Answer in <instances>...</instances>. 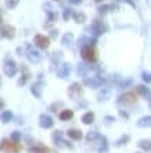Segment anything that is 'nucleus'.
I'll list each match as a JSON object with an SVG mask.
<instances>
[{
    "mask_svg": "<svg viewBox=\"0 0 151 153\" xmlns=\"http://www.w3.org/2000/svg\"><path fill=\"white\" fill-rule=\"evenodd\" d=\"M129 141V137H127V135H125V137H122L119 139V141L116 142V146H121V145H125V143H126V142Z\"/></svg>",
    "mask_w": 151,
    "mask_h": 153,
    "instance_id": "32",
    "label": "nucleus"
},
{
    "mask_svg": "<svg viewBox=\"0 0 151 153\" xmlns=\"http://www.w3.org/2000/svg\"><path fill=\"white\" fill-rule=\"evenodd\" d=\"M82 86H80L78 82H75V84H72L69 88H68V96L71 97V99H74V100H76L78 97L82 95Z\"/></svg>",
    "mask_w": 151,
    "mask_h": 153,
    "instance_id": "5",
    "label": "nucleus"
},
{
    "mask_svg": "<svg viewBox=\"0 0 151 153\" xmlns=\"http://www.w3.org/2000/svg\"><path fill=\"white\" fill-rule=\"evenodd\" d=\"M74 17H75L76 22H85V21H86V16H85L83 13H75Z\"/></svg>",
    "mask_w": 151,
    "mask_h": 153,
    "instance_id": "26",
    "label": "nucleus"
},
{
    "mask_svg": "<svg viewBox=\"0 0 151 153\" xmlns=\"http://www.w3.org/2000/svg\"><path fill=\"white\" fill-rule=\"evenodd\" d=\"M0 24H1V18H0Z\"/></svg>",
    "mask_w": 151,
    "mask_h": 153,
    "instance_id": "41",
    "label": "nucleus"
},
{
    "mask_svg": "<svg viewBox=\"0 0 151 153\" xmlns=\"http://www.w3.org/2000/svg\"><path fill=\"white\" fill-rule=\"evenodd\" d=\"M72 39H74V35H72V33H67V35L63 38V43L64 45H69L72 42Z\"/></svg>",
    "mask_w": 151,
    "mask_h": 153,
    "instance_id": "28",
    "label": "nucleus"
},
{
    "mask_svg": "<svg viewBox=\"0 0 151 153\" xmlns=\"http://www.w3.org/2000/svg\"><path fill=\"white\" fill-rule=\"evenodd\" d=\"M4 107V102L1 100V97H0V111H1V109Z\"/></svg>",
    "mask_w": 151,
    "mask_h": 153,
    "instance_id": "38",
    "label": "nucleus"
},
{
    "mask_svg": "<svg viewBox=\"0 0 151 153\" xmlns=\"http://www.w3.org/2000/svg\"><path fill=\"white\" fill-rule=\"evenodd\" d=\"M137 145H139V148L141 150H144V152H150L151 150V141H148V139H143V141H140Z\"/></svg>",
    "mask_w": 151,
    "mask_h": 153,
    "instance_id": "23",
    "label": "nucleus"
},
{
    "mask_svg": "<svg viewBox=\"0 0 151 153\" xmlns=\"http://www.w3.org/2000/svg\"><path fill=\"white\" fill-rule=\"evenodd\" d=\"M137 93H140L141 96H150V89L147 88V86H144V85H140V86H137Z\"/></svg>",
    "mask_w": 151,
    "mask_h": 153,
    "instance_id": "25",
    "label": "nucleus"
},
{
    "mask_svg": "<svg viewBox=\"0 0 151 153\" xmlns=\"http://www.w3.org/2000/svg\"><path fill=\"white\" fill-rule=\"evenodd\" d=\"M110 91H101V92L99 93V100H107L108 97H110Z\"/></svg>",
    "mask_w": 151,
    "mask_h": 153,
    "instance_id": "27",
    "label": "nucleus"
},
{
    "mask_svg": "<svg viewBox=\"0 0 151 153\" xmlns=\"http://www.w3.org/2000/svg\"><path fill=\"white\" fill-rule=\"evenodd\" d=\"M71 17V10H65L64 11V20H68Z\"/></svg>",
    "mask_w": 151,
    "mask_h": 153,
    "instance_id": "36",
    "label": "nucleus"
},
{
    "mask_svg": "<svg viewBox=\"0 0 151 153\" xmlns=\"http://www.w3.org/2000/svg\"><path fill=\"white\" fill-rule=\"evenodd\" d=\"M94 121V113H91V111H88V113H85L82 116V123L83 124H91Z\"/></svg>",
    "mask_w": 151,
    "mask_h": 153,
    "instance_id": "20",
    "label": "nucleus"
},
{
    "mask_svg": "<svg viewBox=\"0 0 151 153\" xmlns=\"http://www.w3.org/2000/svg\"><path fill=\"white\" fill-rule=\"evenodd\" d=\"M119 100L122 102L123 105H135L137 102V95L135 92H126L119 97Z\"/></svg>",
    "mask_w": 151,
    "mask_h": 153,
    "instance_id": "7",
    "label": "nucleus"
},
{
    "mask_svg": "<svg viewBox=\"0 0 151 153\" xmlns=\"http://www.w3.org/2000/svg\"><path fill=\"white\" fill-rule=\"evenodd\" d=\"M104 31V27L101 25L100 21H96L94 24L91 25V32H94V35H100V33H103Z\"/></svg>",
    "mask_w": 151,
    "mask_h": 153,
    "instance_id": "21",
    "label": "nucleus"
},
{
    "mask_svg": "<svg viewBox=\"0 0 151 153\" xmlns=\"http://www.w3.org/2000/svg\"><path fill=\"white\" fill-rule=\"evenodd\" d=\"M69 74H71V64H67V63H64V64H61L58 68H57V75H58V78H68L69 76Z\"/></svg>",
    "mask_w": 151,
    "mask_h": 153,
    "instance_id": "9",
    "label": "nucleus"
},
{
    "mask_svg": "<svg viewBox=\"0 0 151 153\" xmlns=\"http://www.w3.org/2000/svg\"><path fill=\"white\" fill-rule=\"evenodd\" d=\"M33 40H35L36 46H39L42 49H47L49 45H50V39L47 36H44V35H36Z\"/></svg>",
    "mask_w": 151,
    "mask_h": 153,
    "instance_id": "11",
    "label": "nucleus"
},
{
    "mask_svg": "<svg viewBox=\"0 0 151 153\" xmlns=\"http://www.w3.org/2000/svg\"><path fill=\"white\" fill-rule=\"evenodd\" d=\"M80 54H82V57H83L85 60H88V61H96L97 60L96 50H94V48H91L90 45H89V46H83L82 50H80Z\"/></svg>",
    "mask_w": 151,
    "mask_h": 153,
    "instance_id": "2",
    "label": "nucleus"
},
{
    "mask_svg": "<svg viewBox=\"0 0 151 153\" xmlns=\"http://www.w3.org/2000/svg\"><path fill=\"white\" fill-rule=\"evenodd\" d=\"M20 138H21V132H20V131H14V132L11 134V141L18 142V141H20Z\"/></svg>",
    "mask_w": 151,
    "mask_h": 153,
    "instance_id": "31",
    "label": "nucleus"
},
{
    "mask_svg": "<svg viewBox=\"0 0 151 153\" xmlns=\"http://www.w3.org/2000/svg\"><path fill=\"white\" fill-rule=\"evenodd\" d=\"M97 1H103V0H97Z\"/></svg>",
    "mask_w": 151,
    "mask_h": 153,
    "instance_id": "42",
    "label": "nucleus"
},
{
    "mask_svg": "<svg viewBox=\"0 0 151 153\" xmlns=\"http://www.w3.org/2000/svg\"><path fill=\"white\" fill-rule=\"evenodd\" d=\"M96 139H100V135H99L97 131H90V132H88V135H86V141L93 142V141H96Z\"/></svg>",
    "mask_w": 151,
    "mask_h": 153,
    "instance_id": "24",
    "label": "nucleus"
},
{
    "mask_svg": "<svg viewBox=\"0 0 151 153\" xmlns=\"http://www.w3.org/2000/svg\"><path fill=\"white\" fill-rule=\"evenodd\" d=\"M143 79L146 81V82H151V74H143Z\"/></svg>",
    "mask_w": 151,
    "mask_h": 153,
    "instance_id": "35",
    "label": "nucleus"
},
{
    "mask_svg": "<svg viewBox=\"0 0 151 153\" xmlns=\"http://www.w3.org/2000/svg\"><path fill=\"white\" fill-rule=\"evenodd\" d=\"M137 125L141 127V128H148V127H151V116L140 118V120L137 121Z\"/></svg>",
    "mask_w": 151,
    "mask_h": 153,
    "instance_id": "19",
    "label": "nucleus"
},
{
    "mask_svg": "<svg viewBox=\"0 0 151 153\" xmlns=\"http://www.w3.org/2000/svg\"><path fill=\"white\" fill-rule=\"evenodd\" d=\"M27 81H28V78H25V76H22L20 81H18V86H22V85L27 84Z\"/></svg>",
    "mask_w": 151,
    "mask_h": 153,
    "instance_id": "34",
    "label": "nucleus"
},
{
    "mask_svg": "<svg viewBox=\"0 0 151 153\" xmlns=\"http://www.w3.org/2000/svg\"><path fill=\"white\" fill-rule=\"evenodd\" d=\"M27 57H28V60L31 61V63H33V64H36V63L40 61V53L38 52L33 46H28V49H27Z\"/></svg>",
    "mask_w": 151,
    "mask_h": 153,
    "instance_id": "6",
    "label": "nucleus"
},
{
    "mask_svg": "<svg viewBox=\"0 0 151 153\" xmlns=\"http://www.w3.org/2000/svg\"><path fill=\"white\" fill-rule=\"evenodd\" d=\"M60 120L61 121H68V120H71L72 117H74V111L69 109H65V110H61L60 111Z\"/></svg>",
    "mask_w": 151,
    "mask_h": 153,
    "instance_id": "16",
    "label": "nucleus"
},
{
    "mask_svg": "<svg viewBox=\"0 0 151 153\" xmlns=\"http://www.w3.org/2000/svg\"><path fill=\"white\" fill-rule=\"evenodd\" d=\"M67 134H68V137L71 138V139H74V141H79V139H82V137H83L82 131H80V129H76V128L68 129Z\"/></svg>",
    "mask_w": 151,
    "mask_h": 153,
    "instance_id": "14",
    "label": "nucleus"
},
{
    "mask_svg": "<svg viewBox=\"0 0 151 153\" xmlns=\"http://www.w3.org/2000/svg\"><path fill=\"white\" fill-rule=\"evenodd\" d=\"M148 106H150V109H151V99H150V102H148Z\"/></svg>",
    "mask_w": 151,
    "mask_h": 153,
    "instance_id": "40",
    "label": "nucleus"
},
{
    "mask_svg": "<svg viewBox=\"0 0 151 153\" xmlns=\"http://www.w3.org/2000/svg\"><path fill=\"white\" fill-rule=\"evenodd\" d=\"M31 91L36 97H40L42 96V92H43V84H42V82H36V84L32 85Z\"/></svg>",
    "mask_w": 151,
    "mask_h": 153,
    "instance_id": "15",
    "label": "nucleus"
},
{
    "mask_svg": "<svg viewBox=\"0 0 151 153\" xmlns=\"http://www.w3.org/2000/svg\"><path fill=\"white\" fill-rule=\"evenodd\" d=\"M11 120H13V113L10 111V110H4V111H1V114H0V121H1L3 124H7V123H10Z\"/></svg>",
    "mask_w": 151,
    "mask_h": 153,
    "instance_id": "18",
    "label": "nucleus"
},
{
    "mask_svg": "<svg viewBox=\"0 0 151 153\" xmlns=\"http://www.w3.org/2000/svg\"><path fill=\"white\" fill-rule=\"evenodd\" d=\"M89 73H90V65L89 64L80 63V64L78 65V74H79L80 76H86Z\"/></svg>",
    "mask_w": 151,
    "mask_h": 153,
    "instance_id": "17",
    "label": "nucleus"
},
{
    "mask_svg": "<svg viewBox=\"0 0 151 153\" xmlns=\"http://www.w3.org/2000/svg\"><path fill=\"white\" fill-rule=\"evenodd\" d=\"M119 114H121V117H123V118H127V114H126V113H123V111H119Z\"/></svg>",
    "mask_w": 151,
    "mask_h": 153,
    "instance_id": "39",
    "label": "nucleus"
},
{
    "mask_svg": "<svg viewBox=\"0 0 151 153\" xmlns=\"http://www.w3.org/2000/svg\"><path fill=\"white\" fill-rule=\"evenodd\" d=\"M53 141H54V143H56L58 148H72L71 143L63 138V132H61V131L53 132Z\"/></svg>",
    "mask_w": 151,
    "mask_h": 153,
    "instance_id": "3",
    "label": "nucleus"
},
{
    "mask_svg": "<svg viewBox=\"0 0 151 153\" xmlns=\"http://www.w3.org/2000/svg\"><path fill=\"white\" fill-rule=\"evenodd\" d=\"M3 71L7 76H14L17 73V64L14 60H6L3 65Z\"/></svg>",
    "mask_w": 151,
    "mask_h": 153,
    "instance_id": "4",
    "label": "nucleus"
},
{
    "mask_svg": "<svg viewBox=\"0 0 151 153\" xmlns=\"http://www.w3.org/2000/svg\"><path fill=\"white\" fill-rule=\"evenodd\" d=\"M61 106H63V103H61V102H58V103H53V105L49 107V110H50V111H53V113H57V110L60 109Z\"/></svg>",
    "mask_w": 151,
    "mask_h": 153,
    "instance_id": "29",
    "label": "nucleus"
},
{
    "mask_svg": "<svg viewBox=\"0 0 151 153\" xmlns=\"http://www.w3.org/2000/svg\"><path fill=\"white\" fill-rule=\"evenodd\" d=\"M82 0H69V3H72V4H79Z\"/></svg>",
    "mask_w": 151,
    "mask_h": 153,
    "instance_id": "37",
    "label": "nucleus"
},
{
    "mask_svg": "<svg viewBox=\"0 0 151 153\" xmlns=\"http://www.w3.org/2000/svg\"><path fill=\"white\" fill-rule=\"evenodd\" d=\"M0 35L4 38H8V39H11V38H14V35H15V29L13 28L11 25H3V28H1V32H0Z\"/></svg>",
    "mask_w": 151,
    "mask_h": 153,
    "instance_id": "12",
    "label": "nucleus"
},
{
    "mask_svg": "<svg viewBox=\"0 0 151 153\" xmlns=\"http://www.w3.org/2000/svg\"><path fill=\"white\" fill-rule=\"evenodd\" d=\"M83 84L86 86H90V88H100L103 85V81L99 76H91V78H85Z\"/></svg>",
    "mask_w": 151,
    "mask_h": 153,
    "instance_id": "10",
    "label": "nucleus"
},
{
    "mask_svg": "<svg viewBox=\"0 0 151 153\" xmlns=\"http://www.w3.org/2000/svg\"><path fill=\"white\" fill-rule=\"evenodd\" d=\"M18 1H20V0H6V6H7L8 8H13L18 4Z\"/></svg>",
    "mask_w": 151,
    "mask_h": 153,
    "instance_id": "30",
    "label": "nucleus"
},
{
    "mask_svg": "<svg viewBox=\"0 0 151 153\" xmlns=\"http://www.w3.org/2000/svg\"><path fill=\"white\" fill-rule=\"evenodd\" d=\"M39 125L42 127V128H44V129H49V128H52L53 125H54V121H53V118L49 116V114H40Z\"/></svg>",
    "mask_w": 151,
    "mask_h": 153,
    "instance_id": "8",
    "label": "nucleus"
},
{
    "mask_svg": "<svg viewBox=\"0 0 151 153\" xmlns=\"http://www.w3.org/2000/svg\"><path fill=\"white\" fill-rule=\"evenodd\" d=\"M100 142H101V145H100V148H99V153H107L108 152L107 138H105V137H100Z\"/></svg>",
    "mask_w": 151,
    "mask_h": 153,
    "instance_id": "22",
    "label": "nucleus"
},
{
    "mask_svg": "<svg viewBox=\"0 0 151 153\" xmlns=\"http://www.w3.org/2000/svg\"><path fill=\"white\" fill-rule=\"evenodd\" d=\"M114 121H115V118H114V117L107 116L105 118H104V124H105V125H110V124H112Z\"/></svg>",
    "mask_w": 151,
    "mask_h": 153,
    "instance_id": "33",
    "label": "nucleus"
},
{
    "mask_svg": "<svg viewBox=\"0 0 151 153\" xmlns=\"http://www.w3.org/2000/svg\"><path fill=\"white\" fill-rule=\"evenodd\" d=\"M29 153H53L52 149H49L47 146L44 145H36L29 148Z\"/></svg>",
    "mask_w": 151,
    "mask_h": 153,
    "instance_id": "13",
    "label": "nucleus"
},
{
    "mask_svg": "<svg viewBox=\"0 0 151 153\" xmlns=\"http://www.w3.org/2000/svg\"><path fill=\"white\" fill-rule=\"evenodd\" d=\"M0 150L6 153H18L21 150V145L15 141H8V139H3L0 143Z\"/></svg>",
    "mask_w": 151,
    "mask_h": 153,
    "instance_id": "1",
    "label": "nucleus"
}]
</instances>
